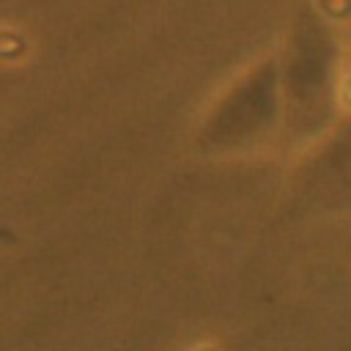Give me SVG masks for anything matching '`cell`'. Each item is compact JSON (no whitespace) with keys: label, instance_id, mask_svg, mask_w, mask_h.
Wrapping results in <instances>:
<instances>
[{"label":"cell","instance_id":"obj_1","mask_svg":"<svg viewBox=\"0 0 351 351\" xmlns=\"http://www.w3.org/2000/svg\"><path fill=\"white\" fill-rule=\"evenodd\" d=\"M340 52L335 38L318 25L302 30L299 44H293L291 58V112H296L299 126L304 132H324L332 129L335 110L340 101Z\"/></svg>","mask_w":351,"mask_h":351},{"label":"cell","instance_id":"obj_2","mask_svg":"<svg viewBox=\"0 0 351 351\" xmlns=\"http://www.w3.org/2000/svg\"><path fill=\"white\" fill-rule=\"evenodd\" d=\"M310 189L329 211H351V121L329 129L310 162Z\"/></svg>","mask_w":351,"mask_h":351}]
</instances>
